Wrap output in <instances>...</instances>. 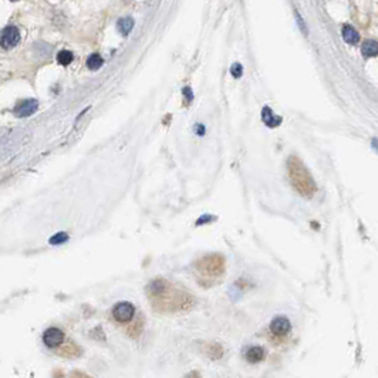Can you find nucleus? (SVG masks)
Instances as JSON below:
<instances>
[{"label":"nucleus","mask_w":378,"mask_h":378,"mask_svg":"<svg viewBox=\"0 0 378 378\" xmlns=\"http://www.w3.org/2000/svg\"><path fill=\"white\" fill-rule=\"evenodd\" d=\"M289 174L290 181L293 186L297 189L298 193H301L305 198H312L313 193L316 192V184L310 172L303 165V162L291 157L289 160Z\"/></svg>","instance_id":"f257e3e1"},{"label":"nucleus","mask_w":378,"mask_h":378,"mask_svg":"<svg viewBox=\"0 0 378 378\" xmlns=\"http://www.w3.org/2000/svg\"><path fill=\"white\" fill-rule=\"evenodd\" d=\"M20 41V32L16 26H8L0 32V47L13 48Z\"/></svg>","instance_id":"f03ea898"},{"label":"nucleus","mask_w":378,"mask_h":378,"mask_svg":"<svg viewBox=\"0 0 378 378\" xmlns=\"http://www.w3.org/2000/svg\"><path fill=\"white\" fill-rule=\"evenodd\" d=\"M134 314H135V307L132 306L131 303H128V301L118 303L113 310L114 319L120 323H127L129 320H132Z\"/></svg>","instance_id":"7ed1b4c3"},{"label":"nucleus","mask_w":378,"mask_h":378,"mask_svg":"<svg viewBox=\"0 0 378 378\" xmlns=\"http://www.w3.org/2000/svg\"><path fill=\"white\" fill-rule=\"evenodd\" d=\"M37 108H39V103L36 100H32V98L23 100L22 103H19L15 107V115L17 118H26V117H30L36 113Z\"/></svg>","instance_id":"20e7f679"},{"label":"nucleus","mask_w":378,"mask_h":378,"mask_svg":"<svg viewBox=\"0 0 378 378\" xmlns=\"http://www.w3.org/2000/svg\"><path fill=\"white\" fill-rule=\"evenodd\" d=\"M43 341L48 348H54V347L60 346L64 341V333L60 329H56V327L47 329L43 334Z\"/></svg>","instance_id":"39448f33"},{"label":"nucleus","mask_w":378,"mask_h":378,"mask_svg":"<svg viewBox=\"0 0 378 378\" xmlns=\"http://www.w3.org/2000/svg\"><path fill=\"white\" fill-rule=\"evenodd\" d=\"M290 330H291V323L287 317H283V316H279L273 319V322L270 323V331L273 334H277V336H286L289 334Z\"/></svg>","instance_id":"423d86ee"},{"label":"nucleus","mask_w":378,"mask_h":378,"mask_svg":"<svg viewBox=\"0 0 378 378\" xmlns=\"http://www.w3.org/2000/svg\"><path fill=\"white\" fill-rule=\"evenodd\" d=\"M262 120L265 122L266 125L269 128H274V127H279L282 124V118L279 115H274L273 111L269 108V107H265L262 110Z\"/></svg>","instance_id":"0eeeda50"},{"label":"nucleus","mask_w":378,"mask_h":378,"mask_svg":"<svg viewBox=\"0 0 378 378\" xmlns=\"http://www.w3.org/2000/svg\"><path fill=\"white\" fill-rule=\"evenodd\" d=\"M341 33H343V39L348 44H357L358 40H360V34L355 30L353 26L350 24H344L343 29H341Z\"/></svg>","instance_id":"6e6552de"},{"label":"nucleus","mask_w":378,"mask_h":378,"mask_svg":"<svg viewBox=\"0 0 378 378\" xmlns=\"http://www.w3.org/2000/svg\"><path fill=\"white\" fill-rule=\"evenodd\" d=\"M245 357H246L248 361L255 364V362H259L263 360V357H265V350L259 346L249 347V348L246 350V353H245Z\"/></svg>","instance_id":"1a4fd4ad"},{"label":"nucleus","mask_w":378,"mask_h":378,"mask_svg":"<svg viewBox=\"0 0 378 378\" xmlns=\"http://www.w3.org/2000/svg\"><path fill=\"white\" fill-rule=\"evenodd\" d=\"M361 53L365 58L378 56V41L375 40H365L361 46Z\"/></svg>","instance_id":"9d476101"},{"label":"nucleus","mask_w":378,"mask_h":378,"mask_svg":"<svg viewBox=\"0 0 378 378\" xmlns=\"http://www.w3.org/2000/svg\"><path fill=\"white\" fill-rule=\"evenodd\" d=\"M132 27H134V20L131 19V17H124V19H121L118 24H117V29H118V32L122 34V36H127L131 30H132Z\"/></svg>","instance_id":"9b49d317"},{"label":"nucleus","mask_w":378,"mask_h":378,"mask_svg":"<svg viewBox=\"0 0 378 378\" xmlns=\"http://www.w3.org/2000/svg\"><path fill=\"white\" fill-rule=\"evenodd\" d=\"M104 63V60H103V57L100 56V54H91V56L87 58V67H89L90 70H93V71H96L98 70L101 65Z\"/></svg>","instance_id":"f8f14e48"},{"label":"nucleus","mask_w":378,"mask_h":378,"mask_svg":"<svg viewBox=\"0 0 378 378\" xmlns=\"http://www.w3.org/2000/svg\"><path fill=\"white\" fill-rule=\"evenodd\" d=\"M72 58H74V56H72L71 51H68V50H61L57 54V61L61 65H68L72 61Z\"/></svg>","instance_id":"ddd939ff"},{"label":"nucleus","mask_w":378,"mask_h":378,"mask_svg":"<svg viewBox=\"0 0 378 378\" xmlns=\"http://www.w3.org/2000/svg\"><path fill=\"white\" fill-rule=\"evenodd\" d=\"M67 241H68V235L65 234V232H58V234L50 238V243L51 245H61V243H65Z\"/></svg>","instance_id":"4468645a"},{"label":"nucleus","mask_w":378,"mask_h":378,"mask_svg":"<svg viewBox=\"0 0 378 378\" xmlns=\"http://www.w3.org/2000/svg\"><path fill=\"white\" fill-rule=\"evenodd\" d=\"M231 74L234 75L235 79H239L242 77V74H243V67L239 63H235L232 67H231Z\"/></svg>","instance_id":"2eb2a0df"},{"label":"nucleus","mask_w":378,"mask_h":378,"mask_svg":"<svg viewBox=\"0 0 378 378\" xmlns=\"http://www.w3.org/2000/svg\"><path fill=\"white\" fill-rule=\"evenodd\" d=\"M215 216H210V215H205V216H202L198 219V222H196V225H202V223H206V222H210V220H213Z\"/></svg>","instance_id":"dca6fc26"},{"label":"nucleus","mask_w":378,"mask_h":378,"mask_svg":"<svg viewBox=\"0 0 378 378\" xmlns=\"http://www.w3.org/2000/svg\"><path fill=\"white\" fill-rule=\"evenodd\" d=\"M184 96L186 97V100H188V103H191V101H192V98H193V93H192V90L189 89V87H185V89H184Z\"/></svg>","instance_id":"f3484780"},{"label":"nucleus","mask_w":378,"mask_h":378,"mask_svg":"<svg viewBox=\"0 0 378 378\" xmlns=\"http://www.w3.org/2000/svg\"><path fill=\"white\" fill-rule=\"evenodd\" d=\"M296 17H297L298 26H300V29H301V32L305 33V34H307V27H306V24L303 23V20H301V17H300V15H298V13H296Z\"/></svg>","instance_id":"a211bd4d"},{"label":"nucleus","mask_w":378,"mask_h":378,"mask_svg":"<svg viewBox=\"0 0 378 378\" xmlns=\"http://www.w3.org/2000/svg\"><path fill=\"white\" fill-rule=\"evenodd\" d=\"M371 145H372V148H374L375 151H378V138H374V139L371 141Z\"/></svg>","instance_id":"6ab92c4d"},{"label":"nucleus","mask_w":378,"mask_h":378,"mask_svg":"<svg viewBox=\"0 0 378 378\" xmlns=\"http://www.w3.org/2000/svg\"><path fill=\"white\" fill-rule=\"evenodd\" d=\"M195 128H198V132H199L201 135H202V134H203V132H205V131H203V129H205V128H203L202 125H198V127H195Z\"/></svg>","instance_id":"aec40b11"},{"label":"nucleus","mask_w":378,"mask_h":378,"mask_svg":"<svg viewBox=\"0 0 378 378\" xmlns=\"http://www.w3.org/2000/svg\"><path fill=\"white\" fill-rule=\"evenodd\" d=\"M10 2H17V0H10Z\"/></svg>","instance_id":"412c9836"}]
</instances>
